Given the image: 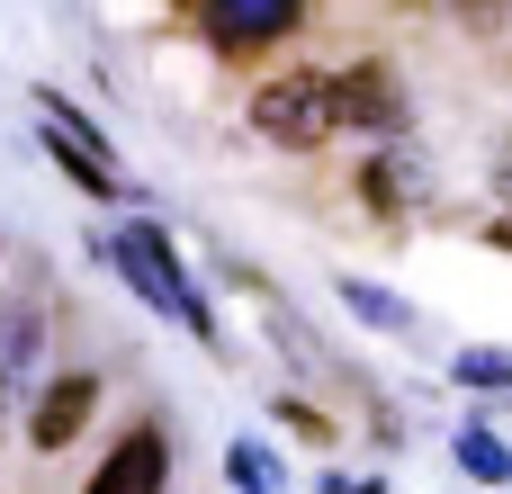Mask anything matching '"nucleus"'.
<instances>
[{
    "mask_svg": "<svg viewBox=\"0 0 512 494\" xmlns=\"http://www.w3.org/2000/svg\"><path fill=\"white\" fill-rule=\"evenodd\" d=\"M81 261H90V270H108L144 315L180 324L198 351H225V324H216V306H207V288H198V270L180 261V243H171V225H162V216H126V225L90 234V243H81Z\"/></svg>",
    "mask_w": 512,
    "mask_h": 494,
    "instance_id": "f257e3e1",
    "label": "nucleus"
},
{
    "mask_svg": "<svg viewBox=\"0 0 512 494\" xmlns=\"http://www.w3.org/2000/svg\"><path fill=\"white\" fill-rule=\"evenodd\" d=\"M252 135L270 144V153H324L333 135H342V117H333V72H270L261 90H252Z\"/></svg>",
    "mask_w": 512,
    "mask_h": 494,
    "instance_id": "f03ea898",
    "label": "nucleus"
},
{
    "mask_svg": "<svg viewBox=\"0 0 512 494\" xmlns=\"http://www.w3.org/2000/svg\"><path fill=\"white\" fill-rule=\"evenodd\" d=\"M333 117H342V135L396 144V135H414V90H405V72L387 54H360V63L333 72Z\"/></svg>",
    "mask_w": 512,
    "mask_h": 494,
    "instance_id": "7ed1b4c3",
    "label": "nucleus"
},
{
    "mask_svg": "<svg viewBox=\"0 0 512 494\" xmlns=\"http://www.w3.org/2000/svg\"><path fill=\"white\" fill-rule=\"evenodd\" d=\"M171 477H180L171 423H162V414H135V423L99 450V468L81 477V494H171Z\"/></svg>",
    "mask_w": 512,
    "mask_h": 494,
    "instance_id": "20e7f679",
    "label": "nucleus"
},
{
    "mask_svg": "<svg viewBox=\"0 0 512 494\" xmlns=\"http://www.w3.org/2000/svg\"><path fill=\"white\" fill-rule=\"evenodd\" d=\"M99 369H54V378H36L27 387V450L36 459H63L90 423H99Z\"/></svg>",
    "mask_w": 512,
    "mask_h": 494,
    "instance_id": "39448f33",
    "label": "nucleus"
},
{
    "mask_svg": "<svg viewBox=\"0 0 512 494\" xmlns=\"http://www.w3.org/2000/svg\"><path fill=\"white\" fill-rule=\"evenodd\" d=\"M198 36L225 54V63H252L270 45H297L306 36V0H207L198 9Z\"/></svg>",
    "mask_w": 512,
    "mask_h": 494,
    "instance_id": "423d86ee",
    "label": "nucleus"
},
{
    "mask_svg": "<svg viewBox=\"0 0 512 494\" xmlns=\"http://www.w3.org/2000/svg\"><path fill=\"white\" fill-rule=\"evenodd\" d=\"M351 198H360V216L405 225V216L423 207V153H414V135L369 144V153H360V171H351Z\"/></svg>",
    "mask_w": 512,
    "mask_h": 494,
    "instance_id": "0eeeda50",
    "label": "nucleus"
},
{
    "mask_svg": "<svg viewBox=\"0 0 512 494\" xmlns=\"http://www.w3.org/2000/svg\"><path fill=\"white\" fill-rule=\"evenodd\" d=\"M36 144H45V162H54V171H63L90 207H126V198H144V189L108 162V153H90V144H81V135H63L54 117H36Z\"/></svg>",
    "mask_w": 512,
    "mask_h": 494,
    "instance_id": "6e6552de",
    "label": "nucleus"
},
{
    "mask_svg": "<svg viewBox=\"0 0 512 494\" xmlns=\"http://www.w3.org/2000/svg\"><path fill=\"white\" fill-rule=\"evenodd\" d=\"M333 297H342V315H351L360 333H378V342H423V306H414V297H396L387 279L333 270Z\"/></svg>",
    "mask_w": 512,
    "mask_h": 494,
    "instance_id": "1a4fd4ad",
    "label": "nucleus"
},
{
    "mask_svg": "<svg viewBox=\"0 0 512 494\" xmlns=\"http://www.w3.org/2000/svg\"><path fill=\"white\" fill-rule=\"evenodd\" d=\"M450 459H459V477H477L486 494H512V441L486 414H459L450 423Z\"/></svg>",
    "mask_w": 512,
    "mask_h": 494,
    "instance_id": "9d476101",
    "label": "nucleus"
},
{
    "mask_svg": "<svg viewBox=\"0 0 512 494\" xmlns=\"http://www.w3.org/2000/svg\"><path fill=\"white\" fill-rule=\"evenodd\" d=\"M45 306L36 297H18V306H0V369L18 378V387H36V360H45Z\"/></svg>",
    "mask_w": 512,
    "mask_h": 494,
    "instance_id": "9b49d317",
    "label": "nucleus"
},
{
    "mask_svg": "<svg viewBox=\"0 0 512 494\" xmlns=\"http://www.w3.org/2000/svg\"><path fill=\"white\" fill-rule=\"evenodd\" d=\"M225 486L234 494H288V468L261 432H225Z\"/></svg>",
    "mask_w": 512,
    "mask_h": 494,
    "instance_id": "f8f14e48",
    "label": "nucleus"
},
{
    "mask_svg": "<svg viewBox=\"0 0 512 494\" xmlns=\"http://www.w3.org/2000/svg\"><path fill=\"white\" fill-rule=\"evenodd\" d=\"M450 387H459V396H504L512 405V351H495V342H459V351H450Z\"/></svg>",
    "mask_w": 512,
    "mask_h": 494,
    "instance_id": "ddd939ff",
    "label": "nucleus"
},
{
    "mask_svg": "<svg viewBox=\"0 0 512 494\" xmlns=\"http://www.w3.org/2000/svg\"><path fill=\"white\" fill-rule=\"evenodd\" d=\"M270 423H279L288 441H306V450H333V441H342V423H333V414H315V396H297V387H279V396H270Z\"/></svg>",
    "mask_w": 512,
    "mask_h": 494,
    "instance_id": "4468645a",
    "label": "nucleus"
},
{
    "mask_svg": "<svg viewBox=\"0 0 512 494\" xmlns=\"http://www.w3.org/2000/svg\"><path fill=\"white\" fill-rule=\"evenodd\" d=\"M315 494H387V477H360V468H333V477H315Z\"/></svg>",
    "mask_w": 512,
    "mask_h": 494,
    "instance_id": "2eb2a0df",
    "label": "nucleus"
},
{
    "mask_svg": "<svg viewBox=\"0 0 512 494\" xmlns=\"http://www.w3.org/2000/svg\"><path fill=\"white\" fill-rule=\"evenodd\" d=\"M486 252H512V207H495V216H486Z\"/></svg>",
    "mask_w": 512,
    "mask_h": 494,
    "instance_id": "dca6fc26",
    "label": "nucleus"
},
{
    "mask_svg": "<svg viewBox=\"0 0 512 494\" xmlns=\"http://www.w3.org/2000/svg\"><path fill=\"white\" fill-rule=\"evenodd\" d=\"M495 198H504V207H512V135H504V144H495Z\"/></svg>",
    "mask_w": 512,
    "mask_h": 494,
    "instance_id": "f3484780",
    "label": "nucleus"
},
{
    "mask_svg": "<svg viewBox=\"0 0 512 494\" xmlns=\"http://www.w3.org/2000/svg\"><path fill=\"white\" fill-rule=\"evenodd\" d=\"M9 405H27V387H18V378L0 369V414H9Z\"/></svg>",
    "mask_w": 512,
    "mask_h": 494,
    "instance_id": "a211bd4d",
    "label": "nucleus"
},
{
    "mask_svg": "<svg viewBox=\"0 0 512 494\" xmlns=\"http://www.w3.org/2000/svg\"><path fill=\"white\" fill-rule=\"evenodd\" d=\"M0 261H9V252H0Z\"/></svg>",
    "mask_w": 512,
    "mask_h": 494,
    "instance_id": "6ab92c4d",
    "label": "nucleus"
}]
</instances>
